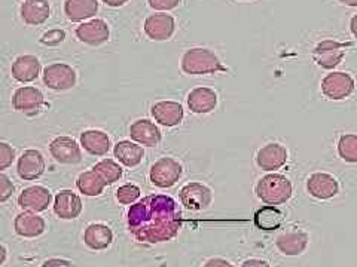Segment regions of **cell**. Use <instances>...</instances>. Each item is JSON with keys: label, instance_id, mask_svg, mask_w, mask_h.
Returning a JSON list of instances; mask_svg holds the SVG:
<instances>
[{"label": "cell", "instance_id": "obj_16", "mask_svg": "<svg viewBox=\"0 0 357 267\" xmlns=\"http://www.w3.org/2000/svg\"><path fill=\"white\" fill-rule=\"evenodd\" d=\"M287 162V150L278 143H270L258 150L256 163L264 171L280 170Z\"/></svg>", "mask_w": 357, "mask_h": 267}, {"label": "cell", "instance_id": "obj_41", "mask_svg": "<svg viewBox=\"0 0 357 267\" xmlns=\"http://www.w3.org/2000/svg\"><path fill=\"white\" fill-rule=\"evenodd\" d=\"M128 2V0H103V3H106L107 6H112V8H119L122 5H126Z\"/></svg>", "mask_w": 357, "mask_h": 267}, {"label": "cell", "instance_id": "obj_2", "mask_svg": "<svg viewBox=\"0 0 357 267\" xmlns=\"http://www.w3.org/2000/svg\"><path fill=\"white\" fill-rule=\"evenodd\" d=\"M256 196L259 197V200L265 205H271L277 207L286 204L287 200L292 197V183L289 181V178H286L282 174H268L262 177L255 187Z\"/></svg>", "mask_w": 357, "mask_h": 267}, {"label": "cell", "instance_id": "obj_23", "mask_svg": "<svg viewBox=\"0 0 357 267\" xmlns=\"http://www.w3.org/2000/svg\"><path fill=\"white\" fill-rule=\"evenodd\" d=\"M84 242L89 250L103 251L114 242V232L103 222H93L84 232Z\"/></svg>", "mask_w": 357, "mask_h": 267}, {"label": "cell", "instance_id": "obj_22", "mask_svg": "<svg viewBox=\"0 0 357 267\" xmlns=\"http://www.w3.org/2000/svg\"><path fill=\"white\" fill-rule=\"evenodd\" d=\"M130 136L134 141H137L142 146L155 147L158 146L162 136L160 128L156 127L149 119H139L130 127Z\"/></svg>", "mask_w": 357, "mask_h": 267}, {"label": "cell", "instance_id": "obj_6", "mask_svg": "<svg viewBox=\"0 0 357 267\" xmlns=\"http://www.w3.org/2000/svg\"><path fill=\"white\" fill-rule=\"evenodd\" d=\"M354 79L344 72H332L321 81V92L329 99H344L353 94Z\"/></svg>", "mask_w": 357, "mask_h": 267}, {"label": "cell", "instance_id": "obj_24", "mask_svg": "<svg viewBox=\"0 0 357 267\" xmlns=\"http://www.w3.org/2000/svg\"><path fill=\"white\" fill-rule=\"evenodd\" d=\"M51 6L48 0H22L20 15L29 26H40L50 18Z\"/></svg>", "mask_w": 357, "mask_h": 267}, {"label": "cell", "instance_id": "obj_44", "mask_svg": "<svg viewBox=\"0 0 357 267\" xmlns=\"http://www.w3.org/2000/svg\"><path fill=\"white\" fill-rule=\"evenodd\" d=\"M5 260H6V247H5V245H2V261H0V263H5Z\"/></svg>", "mask_w": 357, "mask_h": 267}, {"label": "cell", "instance_id": "obj_5", "mask_svg": "<svg viewBox=\"0 0 357 267\" xmlns=\"http://www.w3.org/2000/svg\"><path fill=\"white\" fill-rule=\"evenodd\" d=\"M43 83L52 91H67L76 85V72L69 64L54 63L45 67Z\"/></svg>", "mask_w": 357, "mask_h": 267}, {"label": "cell", "instance_id": "obj_15", "mask_svg": "<svg viewBox=\"0 0 357 267\" xmlns=\"http://www.w3.org/2000/svg\"><path fill=\"white\" fill-rule=\"evenodd\" d=\"M17 172L20 178L26 181L38 180L45 172V159L39 150L30 149L20 156L17 163Z\"/></svg>", "mask_w": 357, "mask_h": 267}, {"label": "cell", "instance_id": "obj_27", "mask_svg": "<svg viewBox=\"0 0 357 267\" xmlns=\"http://www.w3.org/2000/svg\"><path fill=\"white\" fill-rule=\"evenodd\" d=\"M98 13V0H66L64 14L72 22L93 18Z\"/></svg>", "mask_w": 357, "mask_h": 267}, {"label": "cell", "instance_id": "obj_21", "mask_svg": "<svg viewBox=\"0 0 357 267\" xmlns=\"http://www.w3.org/2000/svg\"><path fill=\"white\" fill-rule=\"evenodd\" d=\"M308 241L310 238L305 232H301V230L284 232L282 235L277 236L275 247L283 255L295 257V255H299L305 251Z\"/></svg>", "mask_w": 357, "mask_h": 267}, {"label": "cell", "instance_id": "obj_39", "mask_svg": "<svg viewBox=\"0 0 357 267\" xmlns=\"http://www.w3.org/2000/svg\"><path fill=\"white\" fill-rule=\"evenodd\" d=\"M204 267H236L231 261L222 259V257H213L206 261Z\"/></svg>", "mask_w": 357, "mask_h": 267}, {"label": "cell", "instance_id": "obj_35", "mask_svg": "<svg viewBox=\"0 0 357 267\" xmlns=\"http://www.w3.org/2000/svg\"><path fill=\"white\" fill-rule=\"evenodd\" d=\"M64 39H66V31L55 29V30L43 33L40 38V43L45 44V47H57V44L64 42Z\"/></svg>", "mask_w": 357, "mask_h": 267}, {"label": "cell", "instance_id": "obj_38", "mask_svg": "<svg viewBox=\"0 0 357 267\" xmlns=\"http://www.w3.org/2000/svg\"><path fill=\"white\" fill-rule=\"evenodd\" d=\"M42 267H73L69 260L64 259H48L45 260Z\"/></svg>", "mask_w": 357, "mask_h": 267}, {"label": "cell", "instance_id": "obj_19", "mask_svg": "<svg viewBox=\"0 0 357 267\" xmlns=\"http://www.w3.org/2000/svg\"><path fill=\"white\" fill-rule=\"evenodd\" d=\"M218 106V94L213 89L198 86L188 94V107L195 115L211 113Z\"/></svg>", "mask_w": 357, "mask_h": 267}, {"label": "cell", "instance_id": "obj_40", "mask_svg": "<svg viewBox=\"0 0 357 267\" xmlns=\"http://www.w3.org/2000/svg\"><path fill=\"white\" fill-rule=\"evenodd\" d=\"M241 267H271V266L270 263L261 259H249L241 264Z\"/></svg>", "mask_w": 357, "mask_h": 267}, {"label": "cell", "instance_id": "obj_11", "mask_svg": "<svg viewBox=\"0 0 357 267\" xmlns=\"http://www.w3.org/2000/svg\"><path fill=\"white\" fill-rule=\"evenodd\" d=\"M110 30L105 19H89L76 27V38L89 47H100L109 40Z\"/></svg>", "mask_w": 357, "mask_h": 267}, {"label": "cell", "instance_id": "obj_30", "mask_svg": "<svg viewBox=\"0 0 357 267\" xmlns=\"http://www.w3.org/2000/svg\"><path fill=\"white\" fill-rule=\"evenodd\" d=\"M76 186L79 192L85 196H100L103 193L105 187L107 186L105 180L94 170L82 172L76 180Z\"/></svg>", "mask_w": 357, "mask_h": 267}, {"label": "cell", "instance_id": "obj_14", "mask_svg": "<svg viewBox=\"0 0 357 267\" xmlns=\"http://www.w3.org/2000/svg\"><path fill=\"white\" fill-rule=\"evenodd\" d=\"M176 29V22L172 15H167L164 13H156L149 15L144 21L143 30L146 36L152 40H167L173 36Z\"/></svg>", "mask_w": 357, "mask_h": 267}, {"label": "cell", "instance_id": "obj_32", "mask_svg": "<svg viewBox=\"0 0 357 267\" xmlns=\"http://www.w3.org/2000/svg\"><path fill=\"white\" fill-rule=\"evenodd\" d=\"M340 158L349 163H357V136L344 134L338 141Z\"/></svg>", "mask_w": 357, "mask_h": 267}, {"label": "cell", "instance_id": "obj_13", "mask_svg": "<svg viewBox=\"0 0 357 267\" xmlns=\"http://www.w3.org/2000/svg\"><path fill=\"white\" fill-rule=\"evenodd\" d=\"M307 192L316 199L326 200L337 196L340 192V184L337 178L328 172H314L307 180Z\"/></svg>", "mask_w": 357, "mask_h": 267}, {"label": "cell", "instance_id": "obj_36", "mask_svg": "<svg viewBox=\"0 0 357 267\" xmlns=\"http://www.w3.org/2000/svg\"><path fill=\"white\" fill-rule=\"evenodd\" d=\"M15 186L9 180L5 174H0V202H6V200L14 195Z\"/></svg>", "mask_w": 357, "mask_h": 267}, {"label": "cell", "instance_id": "obj_31", "mask_svg": "<svg viewBox=\"0 0 357 267\" xmlns=\"http://www.w3.org/2000/svg\"><path fill=\"white\" fill-rule=\"evenodd\" d=\"M93 170L103 178L107 186L116 183L122 177V168L114 159H103L93 166Z\"/></svg>", "mask_w": 357, "mask_h": 267}, {"label": "cell", "instance_id": "obj_34", "mask_svg": "<svg viewBox=\"0 0 357 267\" xmlns=\"http://www.w3.org/2000/svg\"><path fill=\"white\" fill-rule=\"evenodd\" d=\"M15 149L13 146H9L8 143L2 141L0 143V170H6L9 168L13 162L15 161Z\"/></svg>", "mask_w": 357, "mask_h": 267}, {"label": "cell", "instance_id": "obj_7", "mask_svg": "<svg viewBox=\"0 0 357 267\" xmlns=\"http://www.w3.org/2000/svg\"><path fill=\"white\" fill-rule=\"evenodd\" d=\"M181 204L189 211H204L211 204V191L201 183H188L178 192Z\"/></svg>", "mask_w": 357, "mask_h": 267}, {"label": "cell", "instance_id": "obj_37", "mask_svg": "<svg viewBox=\"0 0 357 267\" xmlns=\"http://www.w3.org/2000/svg\"><path fill=\"white\" fill-rule=\"evenodd\" d=\"M148 2L155 10H170L181 5L182 0H148Z\"/></svg>", "mask_w": 357, "mask_h": 267}, {"label": "cell", "instance_id": "obj_8", "mask_svg": "<svg viewBox=\"0 0 357 267\" xmlns=\"http://www.w3.org/2000/svg\"><path fill=\"white\" fill-rule=\"evenodd\" d=\"M13 106L20 113L36 116L45 106V98L40 89L35 86H21L14 92Z\"/></svg>", "mask_w": 357, "mask_h": 267}, {"label": "cell", "instance_id": "obj_10", "mask_svg": "<svg viewBox=\"0 0 357 267\" xmlns=\"http://www.w3.org/2000/svg\"><path fill=\"white\" fill-rule=\"evenodd\" d=\"M345 55V44L332 40V39H326L320 43H317V47L312 51V58L314 61L323 67V69H335Z\"/></svg>", "mask_w": 357, "mask_h": 267}, {"label": "cell", "instance_id": "obj_20", "mask_svg": "<svg viewBox=\"0 0 357 267\" xmlns=\"http://www.w3.org/2000/svg\"><path fill=\"white\" fill-rule=\"evenodd\" d=\"M151 113L158 124L164 127H177L183 120V107L177 102H160L152 106Z\"/></svg>", "mask_w": 357, "mask_h": 267}, {"label": "cell", "instance_id": "obj_4", "mask_svg": "<svg viewBox=\"0 0 357 267\" xmlns=\"http://www.w3.org/2000/svg\"><path fill=\"white\" fill-rule=\"evenodd\" d=\"M183 175V166L182 163L165 156L156 161L149 171V180L153 186L160 188H170L173 187Z\"/></svg>", "mask_w": 357, "mask_h": 267}, {"label": "cell", "instance_id": "obj_9", "mask_svg": "<svg viewBox=\"0 0 357 267\" xmlns=\"http://www.w3.org/2000/svg\"><path fill=\"white\" fill-rule=\"evenodd\" d=\"M52 158L63 165H77L82 161L81 146L72 137H57L50 144Z\"/></svg>", "mask_w": 357, "mask_h": 267}, {"label": "cell", "instance_id": "obj_3", "mask_svg": "<svg viewBox=\"0 0 357 267\" xmlns=\"http://www.w3.org/2000/svg\"><path fill=\"white\" fill-rule=\"evenodd\" d=\"M182 70L186 74L201 76L227 72V67H223L219 57L213 51L207 48H192L183 54Z\"/></svg>", "mask_w": 357, "mask_h": 267}, {"label": "cell", "instance_id": "obj_26", "mask_svg": "<svg viewBox=\"0 0 357 267\" xmlns=\"http://www.w3.org/2000/svg\"><path fill=\"white\" fill-rule=\"evenodd\" d=\"M81 146L93 156H106L110 150V138L105 131L86 129L81 134Z\"/></svg>", "mask_w": 357, "mask_h": 267}, {"label": "cell", "instance_id": "obj_43", "mask_svg": "<svg viewBox=\"0 0 357 267\" xmlns=\"http://www.w3.org/2000/svg\"><path fill=\"white\" fill-rule=\"evenodd\" d=\"M340 2L344 3V5H347V6H353V8L357 6V0H340Z\"/></svg>", "mask_w": 357, "mask_h": 267}, {"label": "cell", "instance_id": "obj_25", "mask_svg": "<svg viewBox=\"0 0 357 267\" xmlns=\"http://www.w3.org/2000/svg\"><path fill=\"white\" fill-rule=\"evenodd\" d=\"M40 63L35 55H20L13 64V77L21 83H29L38 79Z\"/></svg>", "mask_w": 357, "mask_h": 267}, {"label": "cell", "instance_id": "obj_12", "mask_svg": "<svg viewBox=\"0 0 357 267\" xmlns=\"http://www.w3.org/2000/svg\"><path fill=\"white\" fill-rule=\"evenodd\" d=\"M52 200V193L50 188L43 186H30L24 188L18 196V205L24 211H33V213H42L48 209Z\"/></svg>", "mask_w": 357, "mask_h": 267}, {"label": "cell", "instance_id": "obj_29", "mask_svg": "<svg viewBox=\"0 0 357 267\" xmlns=\"http://www.w3.org/2000/svg\"><path fill=\"white\" fill-rule=\"evenodd\" d=\"M255 226L261 230H275L282 226L283 213L275 207H264L255 213Z\"/></svg>", "mask_w": 357, "mask_h": 267}, {"label": "cell", "instance_id": "obj_17", "mask_svg": "<svg viewBox=\"0 0 357 267\" xmlns=\"http://www.w3.org/2000/svg\"><path fill=\"white\" fill-rule=\"evenodd\" d=\"M15 233L21 238H38L47 230V221L33 211H22L14 220Z\"/></svg>", "mask_w": 357, "mask_h": 267}, {"label": "cell", "instance_id": "obj_33", "mask_svg": "<svg viewBox=\"0 0 357 267\" xmlns=\"http://www.w3.org/2000/svg\"><path fill=\"white\" fill-rule=\"evenodd\" d=\"M140 197V188L134 184H124L116 191V200L122 205H134Z\"/></svg>", "mask_w": 357, "mask_h": 267}, {"label": "cell", "instance_id": "obj_1", "mask_svg": "<svg viewBox=\"0 0 357 267\" xmlns=\"http://www.w3.org/2000/svg\"><path fill=\"white\" fill-rule=\"evenodd\" d=\"M127 226L140 243L169 242L182 229V211L172 196L151 195L130 207Z\"/></svg>", "mask_w": 357, "mask_h": 267}, {"label": "cell", "instance_id": "obj_18", "mask_svg": "<svg viewBox=\"0 0 357 267\" xmlns=\"http://www.w3.org/2000/svg\"><path fill=\"white\" fill-rule=\"evenodd\" d=\"M82 200L72 191H61L55 195L54 213L61 220H75L82 213Z\"/></svg>", "mask_w": 357, "mask_h": 267}, {"label": "cell", "instance_id": "obj_42", "mask_svg": "<svg viewBox=\"0 0 357 267\" xmlns=\"http://www.w3.org/2000/svg\"><path fill=\"white\" fill-rule=\"evenodd\" d=\"M350 29H351L353 36L357 38V14H356V15L351 18V21H350Z\"/></svg>", "mask_w": 357, "mask_h": 267}, {"label": "cell", "instance_id": "obj_28", "mask_svg": "<svg viewBox=\"0 0 357 267\" xmlns=\"http://www.w3.org/2000/svg\"><path fill=\"white\" fill-rule=\"evenodd\" d=\"M114 154L122 165L128 166V168H134V166H137L143 161L144 150L136 143L122 140L115 144Z\"/></svg>", "mask_w": 357, "mask_h": 267}]
</instances>
